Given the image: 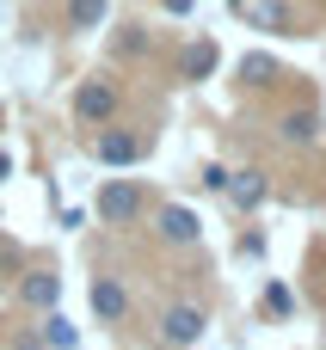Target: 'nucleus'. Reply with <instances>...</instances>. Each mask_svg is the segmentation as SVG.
<instances>
[{"label": "nucleus", "mask_w": 326, "mask_h": 350, "mask_svg": "<svg viewBox=\"0 0 326 350\" xmlns=\"http://www.w3.org/2000/svg\"><path fill=\"white\" fill-rule=\"evenodd\" d=\"M92 215H99L105 228H136V221L148 215V191H142L136 178H111V185H99Z\"/></svg>", "instance_id": "1"}, {"label": "nucleus", "mask_w": 326, "mask_h": 350, "mask_svg": "<svg viewBox=\"0 0 326 350\" xmlns=\"http://www.w3.org/2000/svg\"><path fill=\"white\" fill-rule=\"evenodd\" d=\"M117 105H123V86H117L111 74H92V80H80V92H74V123H80V129H99V123L117 117Z\"/></svg>", "instance_id": "2"}, {"label": "nucleus", "mask_w": 326, "mask_h": 350, "mask_svg": "<svg viewBox=\"0 0 326 350\" xmlns=\"http://www.w3.org/2000/svg\"><path fill=\"white\" fill-rule=\"evenodd\" d=\"M148 154V135L142 129H129V123H99L92 129V160L99 166H136Z\"/></svg>", "instance_id": "3"}, {"label": "nucleus", "mask_w": 326, "mask_h": 350, "mask_svg": "<svg viewBox=\"0 0 326 350\" xmlns=\"http://www.w3.org/2000/svg\"><path fill=\"white\" fill-rule=\"evenodd\" d=\"M203 332H210V314L191 308V301H179V308L160 314V345H166V350H191Z\"/></svg>", "instance_id": "4"}, {"label": "nucleus", "mask_w": 326, "mask_h": 350, "mask_svg": "<svg viewBox=\"0 0 326 350\" xmlns=\"http://www.w3.org/2000/svg\"><path fill=\"white\" fill-rule=\"evenodd\" d=\"M154 234H160L166 246H197V240H203V221H197V209H185V203H166V209L154 215Z\"/></svg>", "instance_id": "5"}, {"label": "nucleus", "mask_w": 326, "mask_h": 350, "mask_svg": "<svg viewBox=\"0 0 326 350\" xmlns=\"http://www.w3.org/2000/svg\"><path fill=\"white\" fill-rule=\"evenodd\" d=\"M222 197H228L234 209H259V203L271 197V178H265L259 166H240V172H228V185H222Z\"/></svg>", "instance_id": "6"}, {"label": "nucleus", "mask_w": 326, "mask_h": 350, "mask_svg": "<svg viewBox=\"0 0 326 350\" xmlns=\"http://www.w3.org/2000/svg\"><path fill=\"white\" fill-rule=\"evenodd\" d=\"M18 301H25L31 314H49V308L62 301V277H55V271H43V265H37V271H25V277H18Z\"/></svg>", "instance_id": "7"}, {"label": "nucleus", "mask_w": 326, "mask_h": 350, "mask_svg": "<svg viewBox=\"0 0 326 350\" xmlns=\"http://www.w3.org/2000/svg\"><path fill=\"white\" fill-rule=\"evenodd\" d=\"M86 301H92V314H99V326H117V320L129 314V289H123L117 277H92V289H86Z\"/></svg>", "instance_id": "8"}, {"label": "nucleus", "mask_w": 326, "mask_h": 350, "mask_svg": "<svg viewBox=\"0 0 326 350\" xmlns=\"http://www.w3.org/2000/svg\"><path fill=\"white\" fill-rule=\"evenodd\" d=\"M216 62H222V49H216V37H191L185 49H179V80H210L216 74Z\"/></svg>", "instance_id": "9"}, {"label": "nucleus", "mask_w": 326, "mask_h": 350, "mask_svg": "<svg viewBox=\"0 0 326 350\" xmlns=\"http://www.w3.org/2000/svg\"><path fill=\"white\" fill-rule=\"evenodd\" d=\"M240 18H247L253 31H271V37L296 31V12H290L284 0H247V6H240Z\"/></svg>", "instance_id": "10"}, {"label": "nucleus", "mask_w": 326, "mask_h": 350, "mask_svg": "<svg viewBox=\"0 0 326 350\" xmlns=\"http://www.w3.org/2000/svg\"><path fill=\"white\" fill-rule=\"evenodd\" d=\"M277 135H284L290 148H314V142H321V111H314V105L284 111V117H277Z\"/></svg>", "instance_id": "11"}, {"label": "nucleus", "mask_w": 326, "mask_h": 350, "mask_svg": "<svg viewBox=\"0 0 326 350\" xmlns=\"http://www.w3.org/2000/svg\"><path fill=\"white\" fill-rule=\"evenodd\" d=\"M240 80H247V86H277V80H284V62L265 55V49H253V55H240Z\"/></svg>", "instance_id": "12"}, {"label": "nucleus", "mask_w": 326, "mask_h": 350, "mask_svg": "<svg viewBox=\"0 0 326 350\" xmlns=\"http://www.w3.org/2000/svg\"><path fill=\"white\" fill-rule=\"evenodd\" d=\"M111 0H68V31H99Z\"/></svg>", "instance_id": "13"}, {"label": "nucleus", "mask_w": 326, "mask_h": 350, "mask_svg": "<svg viewBox=\"0 0 326 350\" xmlns=\"http://www.w3.org/2000/svg\"><path fill=\"white\" fill-rule=\"evenodd\" d=\"M43 345H49V350H74V345H80V332H74V326L49 308V314H43Z\"/></svg>", "instance_id": "14"}, {"label": "nucleus", "mask_w": 326, "mask_h": 350, "mask_svg": "<svg viewBox=\"0 0 326 350\" xmlns=\"http://www.w3.org/2000/svg\"><path fill=\"white\" fill-rule=\"evenodd\" d=\"M265 314H271V320H290V314H296V295H290L284 283H271V289H265Z\"/></svg>", "instance_id": "15"}, {"label": "nucleus", "mask_w": 326, "mask_h": 350, "mask_svg": "<svg viewBox=\"0 0 326 350\" xmlns=\"http://www.w3.org/2000/svg\"><path fill=\"white\" fill-rule=\"evenodd\" d=\"M117 49H123V55H142V49H148V37H142V25H123V37H117Z\"/></svg>", "instance_id": "16"}, {"label": "nucleus", "mask_w": 326, "mask_h": 350, "mask_svg": "<svg viewBox=\"0 0 326 350\" xmlns=\"http://www.w3.org/2000/svg\"><path fill=\"white\" fill-rule=\"evenodd\" d=\"M222 185H228V166L210 160V166H203V191H222Z\"/></svg>", "instance_id": "17"}, {"label": "nucleus", "mask_w": 326, "mask_h": 350, "mask_svg": "<svg viewBox=\"0 0 326 350\" xmlns=\"http://www.w3.org/2000/svg\"><path fill=\"white\" fill-rule=\"evenodd\" d=\"M160 6H166L173 18H179V12H197V0H160Z\"/></svg>", "instance_id": "18"}, {"label": "nucleus", "mask_w": 326, "mask_h": 350, "mask_svg": "<svg viewBox=\"0 0 326 350\" xmlns=\"http://www.w3.org/2000/svg\"><path fill=\"white\" fill-rule=\"evenodd\" d=\"M6 178H12V154L0 148V185H6Z\"/></svg>", "instance_id": "19"}, {"label": "nucleus", "mask_w": 326, "mask_h": 350, "mask_svg": "<svg viewBox=\"0 0 326 350\" xmlns=\"http://www.w3.org/2000/svg\"><path fill=\"white\" fill-rule=\"evenodd\" d=\"M228 6H234V12H240V6H247V0H228Z\"/></svg>", "instance_id": "20"}]
</instances>
